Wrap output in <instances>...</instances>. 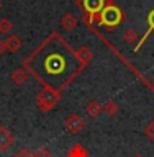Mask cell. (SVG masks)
Instances as JSON below:
<instances>
[{
  "instance_id": "1",
  "label": "cell",
  "mask_w": 154,
  "mask_h": 157,
  "mask_svg": "<svg viewBox=\"0 0 154 157\" xmlns=\"http://www.w3.org/2000/svg\"><path fill=\"white\" fill-rule=\"evenodd\" d=\"M23 67L43 88L62 92L84 69L77 51L57 33H51L41 46L23 61Z\"/></svg>"
},
{
  "instance_id": "2",
  "label": "cell",
  "mask_w": 154,
  "mask_h": 157,
  "mask_svg": "<svg viewBox=\"0 0 154 157\" xmlns=\"http://www.w3.org/2000/svg\"><path fill=\"white\" fill-rule=\"evenodd\" d=\"M123 20H125V13L115 3H107L102 8V12L98 13V23L107 29H115Z\"/></svg>"
},
{
  "instance_id": "3",
  "label": "cell",
  "mask_w": 154,
  "mask_h": 157,
  "mask_svg": "<svg viewBox=\"0 0 154 157\" xmlns=\"http://www.w3.org/2000/svg\"><path fill=\"white\" fill-rule=\"evenodd\" d=\"M59 100H61V92H56L53 88H43L36 95V106L38 110L46 113V111H51L59 103Z\"/></svg>"
},
{
  "instance_id": "4",
  "label": "cell",
  "mask_w": 154,
  "mask_h": 157,
  "mask_svg": "<svg viewBox=\"0 0 154 157\" xmlns=\"http://www.w3.org/2000/svg\"><path fill=\"white\" fill-rule=\"evenodd\" d=\"M77 5L84 10V12H85V18H84V21H85L87 26H90L93 17L100 13L102 8L105 7V0H77Z\"/></svg>"
},
{
  "instance_id": "5",
  "label": "cell",
  "mask_w": 154,
  "mask_h": 157,
  "mask_svg": "<svg viewBox=\"0 0 154 157\" xmlns=\"http://www.w3.org/2000/svg\"><path fill=\"white\" fill-rule=\"evenodd\" d=\"M64 128L71 132V134H79L84 128H85V121H84V118L81 115H77V113H71L66 121H64Z\"/></svg>"
},
{
  "instance_id": "6",
  "label": "cell",
  "mask_w": 154,
  "mask_h": 157,
  "mask_svg": "<svg viewBox=\"0 0 154 157\" xmlns=\"http://www.w3.org/2000/svg\"><path fill=\"white\" fill-rule=\"evenodd\" d=\"M13 142H15L13 132L10 131L7 126L0 124V152H5Z\"/></svg>"
},
{
  "instance_id": "7",
  "label": "cell",
  "mask_w": 154,
  "mask_h": 157,
  "mask_svg": "<svg viewBox=\"0 0 154 157\" xmlns=\"http://www.w3.org/2000/svg\"><path fill=\"white\" fill-rule=\"evenodd\" d=\"M85 113L90 118H98L103 113V105L100 101H97V100H90L85 105Z\"/></svg>"
},
{
  "instance_id": "8",
  "label": "cell",
  "mask_w": 154,
  "mask_h": 157,
  "mask_svg": "<svg viewBox=\"0 0 154 157\" xmlns=\"http://www.w3.org/2000/svg\"><path fill=\"white\" fill-rule=\"evenodd\" d=\"M28 77H30V74H28V71H26L25 67L15 69V71L12 72V75H10L12 82H13V83H17V85H23V83L28 80Z\"/></svg>"
},
{
  "instance_id": "9",
  "label": "cell",
  "mask_w": 154,
  "mask_h": 157,
  "mask_svg": "<svg viewBox=\"0 0 154 157\" xmlns=\"http://www.w3.org/2000/svg\"><path fill=\"white\" fill-rule=\"evenodd\" d=\"M3 43H5V49H7L8 52H17V51H20V48H22V39L18 36H15V34L7 36L3 39Z\"/></svg>"
},
{
  "instance_id": "10",
  "label": "cell",
  "mask_w": 154,
  "mask_h": 157,
  "mask_svg": "<svg viewBox=\"0 0 154 157\" xmlns=\"http://www.w3.org/2000/svg\"><path fill=\"white\" fill-rule=\"evenodd\" d=\"M154 31V10H151L149 12V15H148V29H146V33L143 34V38L140 39V41H138V44H136V48H135V51H138V49H140L143 44H144V41L148 38H149V34Z\"/></svg>"
},
{
  "instance_id": "11",
  "label": "cell",
  "mask_w": 154,
  "mask_h": 157,
  "mask_svg": "<svg viewBox=\"0 0 154 157\" xmlns=\"http://www.w3.org/2000/svg\"><path fill=\"white\" fill-rule=\"evenodd\" d=\"M66 157H89V151L82 144H72L66 152Z\"/></svg>"
},
{
  "instance_id": "12",
  "label": "cell",
  "mask_w": 154,
  "mask_h": 157,
  "mask_svg": "<svg viewBox=\"0 0 154 157\" xmlns=\"http://www.w3.org/2000/svg\"><path fill=\"white\" fill-rule=\"evenodd\" d=\"M61 26L66 29V31H72L74 28L77 26V18L74 17L72 13H67L61 18Z\"/></svg>"
},
{
  "instance_id": "13",
  "label": "cell",
  "mask_w": 154,
  "mask_h": 157,
  "mask_svg": "<svg viewBox=\"0 0 154 157\" xmlns=\"http://www.w3.org/2000/svg\"><path fill=\"white\" fill-rule=\"evenodd\" d=\"M77 56H79V59H81L82 66L85 67L87 64L93 59V52H92L87 46H82V48H79V49H77Z\"/></svg>"
},
{
  "instance_id": "14",
  "label": "cell",
  "mask_w": 154,
  "mask_h": 157,
  "mask_svg": "<svg viewBox=\"0 0 154 157\" xmlns=\"http://www.w3.org/2000/svg\"><path fill=\"white\" fill-rule=\"evenodd\" d=\"M118 111H120V106H118L116 100H107L105 103H103V113H105V115L115 116Z\"/></svg>"
},
{
  "instance_id": "15",
  "label": "cell",
  "mask_w": 154,
  "mask_h": 157,
  "mask_svg": "<svg viewBox=\"0 0 154 157\" xmlns=\"http://www.w3.org/2000/svg\"><path fill=\"white\" fill-rule=\"evenodd\" d=\"M12 28H13L12 20H8V18H0V33L7 34V33L12 31Z\"/></svg>"
},
{
  "instance_id": "16",
  "label": "cell",
  "mask_w": 154,
  "mask_h": 157,
  "mask_svg": "<svg viewBox=\"0 0 154 157\" xmlns=\"http://www.w3.org/2000/svg\"><path fill=\"white\" fill-rule=\"evenodd\" d=\"M33 157H53V154L48 147H39L33 152Z\"/></svg>"
},
{
  "instance_id": "17",
  "label": "cell",
  "mask_w": 154,
  "mask_h": 157,
  "mask_svg": "<svg viewBox=\"0 0 154 157\" xmlns=\"http://www.w3.org/2000/svg\"><path fill=\"white\" fill-rule=\"evenodd\" d=\"M144 134L154 142V120H151L149 123H148V126L144 128Z\"/></svg>"
},
{
  "instance_id": "18",
  "label": "cell",
  "mask_w": 154,
  "mask_h": 157,
  "mask_svg": "<svg viewBox=\"0 0 154 157\" xmlns=\"http://www.w3.org/2000/svg\"><path fill=\"white\" fill-rule=\"evenodd\" d=\"M136 39H138V34H136L135 29H126L125 31V41L126 43H135Z\"/></svg>"
},
{
  "instance_id": "19",
  "label": "cell",
  "mask_w": 154,
  "mask_h": 157,
  "mask_svg": "<svg viewBox=\"0 0 154 157\" xmlns=\"http://www.w3.org/2000/svg\"><path fill=\"white\" fill-rule=\"evenodd\" d=\"M13 157H33V152L30 149H26V147H22V149H20Z\"/></svg>"
},
{
  "instance_id": "20",
  "label": "cell",
  "mask_w": 154,
  "mask_h": 157,
  "mask_svg": "<svg viewBox=\"0 0 154 157\" xmlns=\"http://www.w3.org/2000/svg\"><path fill=\"white\" fill-rule=\"evenodd\" d=\"M3 52H7V49H5V43H3V39H0V56H2Z\"/></svg>"
},
{
  "instance_id": "21",
  "label": "cell",
  "mask_w": 154,
  "mask_h": 157,
  "mask_svg": "<svg viewBox=\"0 0 154 157\" xmlns=\"http://www.w3.org/2000/svg\"><path fill=\"white\" fill-rule=\"evenodd\" d=\"M133 157H143L141 154H135V155H133Z\"/></svg>"
},
{
  "instance_id": "22",
  "label": "cell",
  "mask_w": 154,
  "mask_h": 157,
  "mask_svg": "<svg viewBox=\"0 0 154 157\" xmlns=\"http://www.w3.org/2000/svg\"><path fill=\"white\" fill-rule=\"evenodd\" d=\"M0 8H2V2H0Z\"/></svg>"
},
{
  "instance_id": "23",
  "label": "cell",
  "mask_w": 154,
  "mask_h": 157,
  "mask_svg": "<svg viewBox=\"0 0 154 157\" xmlns=\"http://www.w3.org/2000/svg\"><path fill=\"white\" fill-rule=\"evenodd\" d=\"M152 83H154V77H152Z\"/></svg>"
}]
</instances>
